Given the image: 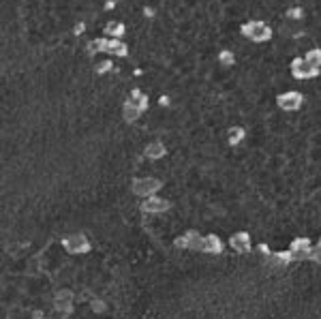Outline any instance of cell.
<instances>
[{"label": "cell", "mask_w": 321, "mask_h": 319, "mask_svg": "<svg viewBox=\"0 0 321 319\" xmlns=\"http://www.w3.org/2000/svg\"><path fill=\"white\" fill-rule=\"evenodd\" d=\"M240 32H242V37L251 39L253 43H266V41L272 39V28L259 20H251L247 24H242Z\"/></svg>", "instance_id": "1"}, {"label": "cell", "mask_w": 321, "mask_h": 319, "mask_svg": "<svg viewBox=\"0 0 321 319\" xmlns=\"http://www.w3.org/2000/svg\"><path fill=\"white\" fill-rule=\"evenodd\" d=\"M160 187H163V182L158 178H135L131 184V191L137 197H152L160 191Z\"/></svg>", "instance_id": "2"}, {"label": "cell", "mask_w": 321, "mask_h": 319, "mask_svg": "<svg viewBox=\"0 0 321 319\" xmlns=\"http://www.w3.org/2000/svg\"><path fill=\"white\" fill-rule=\"evenodd\" d=\"M62 247H64V251L75 253V255L88 253V251H90V240H88L86 233H73V236L62 238Z\"/></svg>", "instance_id": "3"}, {"label": "cell", "mask_w": 321, "mask_h": 319, "mask_svg": "<svg viewBox=\"0 0 321 319\" xmlns=\"http://www.w3.org/2000/svg\"><path fill=\"white\" fill-rule=\"evenodd\" d=\"M291 75L295 79H312L319 75V66H312L304 58H293L291 60Z\"/></svg>", "instance_id": "4"}, {"label": "cell", "mask_w": 321, "mask_h": 319, "mask_svg": "<svg viewBox=\"0 0 321 319\" xmlns=\"http://www.w3.org/2000/svg\"><path fill=\"white\" fill-rule=\"evenodd\" d=\"M302 103H304V97L300 95V92H295V90L283 92V95L276 97V105L281 107L283 112H298L302 107Z\"/></svg>", "instance_id": "5"}, {"label": "cell", "mask_w": 321, "mask_h": 319, "mask_svg": "<svg viewBox=\"0 0 321 319\" xmlns=\"http://www.w3.org/2000/svg\"><path fill=\"white\" fill-rule=\"evenodd\" d=\"M170 208H172V204H170L167 199L152 195V197H148V199L141 204V212H146V214H163V212H167Z\"/></svg>", "instance_id": "6"}, {"label": "cell", "mask_w": 321, "mask_h": 319, "mask_svg": "<svg viewBox=\"0 0 321 319\" xmlns=\"http://www.w3.org/2000/svg\"><path fill=\"white\" fill-rule=\"evenodd\" d=\"M176 247L178 249H187V251H201L204 249V238L199 236L197 231H187L176 240Z\"/></svg>", "instance_id": "7"}, {"label": "cell", "mask_w": 321, "mask_h": 319, "mask_svg": "<svg viewBox=\"0 0 321 319\" xmlns=\"http://www.w3.org/2000/svg\"><path fill=\"white\" fill-rule=\"evenodd\" d=\"M289 253L293 259H310L312 253V245L308 238H295L289 247Z\"/></svg>", "instance_id": "8"}, {"label": "cell", "mask_w": 321, "mask_h": 319, "mask_svg": "<svg viewBox=\"0 0 321 319\" xmlns=\"http://www.w3.org/2000/svg\"><path fill=\"white\" fill-rule=\"evenodd\" d=\"M54 306L58 313H62V315H69L71 310H73V291L71 289H60L56 293V302H54Z\"/></svg>", "instance_id": "9"}, {"label": "cell", "mask_w": 321, "mask_h": 319, "mask_svg": "<svg viewBox=\"0 0 321 319\" xmlns=\"http://www.w3.org/2000/svg\"><path fill=\"white\" fill-rule=\"evenodd\" d=\"M291 262H293V257L289 251H272V253L266 257L268 268H287Z\"/></svg>", "instance_id": "10"}, {"label": "cell", "mask_w": 321, "mask_h": 319, "mask_svg": "<svg viewBox=\"0 0 321 319\" xmlns=\"http://www.w3.org/2000/svg\"><path fill=\"white\" fill-rule=\"evenodd\" d=\"M229 247L235 251V253H249L251 251V236L244 233V231L233 233V236L229 238Z\"/></svg>", "instance_id": "11"}, {"label": "cell", "mask_w": 321, "mask_h": 319, "mask_svg": "<svg viewBox=\"0 0 321 319\" xmlns=\"http://www.w3.org/2000/svg\"><path fill=\"white\" fill-rule=\"evenodd\" d=\"M223 251V242L218 236L214 233H210V236H204V249H201V253H212V255H218Z\"/></svg>", "instance_id": "12"}, {"label": "cell", "mask_w": 321, "mask_h": 319, "mask_svg": "<svg viewBox=\"0 0 321 319\" xmlns=\"http://www.w3.org/2000/svg\"><path fill=\"white\" fill-rule=\"evenodd\" d=\"M143 154H146L148 158H152V161H158V158H163L167 154V148H165V144H160V141H152V144L146 146Z\"/></svg>", "instance_id": "13"}, {"label": "cell", "mask_w": 321, "mask_h": 319, "mask_svg": "<svg viewBox=\"0 0 321 319\" xmlns=\"http://www.w3.org/2000/svg\"><path fill=\"white\" fill-rule=\"evenodd\" d=\"M107 54L118 56V58H126V56H129V47H126L124 41H120V39H109V43H107Z\"/></svg>", "instance_id": "14"}, {"label": "cell", "mask_w": 321, "mask_h": 319, "mask_svg": "<svg viewBox=\"0 0 321 319\" xmlns=\"http://www.w3.org/2000/svg\"><path fill=\"white\" fill-rule=\"evenodd\" d=\"M126 101H131V103H133L135 107H139L141 112L148 110V97H146V92H141L139 88H133V90H131V97L126 99Z\"/></svg>", "instance_id": "15"}, {"label": "cell", "mask_w": 321, "mask_h": 319, "mask_svg": "<svg viewBox=\"0 0 321 319\" xmlns=\"http://www.w3.org/2000/svg\"><path fill=\"white\" fill-rule=\"evenodd\" d=\"M107 43H109V39H107V37L92 39L90 43L86 45V52H88V56H97L99 52H107Z\"/></svg>", "instance_id": "16"}, {"label": "cell", "mask_w": 321, "mask_h": 319, "mask_svg": "<svg viewBox=\"0 0 321 319\" xmlns=\"http://www.w3.org/2000/svg\"><path fill=\"white\" fill-rule=\"evenodd\" d=\"M124 32H126V28H124L122 22H107V24H105V35H107V37H112V39H122Z\"/></svg>", "instance_id": "17"}, {"label": "cell", "mask_w": 321, "mask_h": 319, "mask_svg": "<svg viewBox=\"0 0 321 319\" xmlns=\"http://www.w3.org/2000/svg\"><path fill=\"white\" fill-rule=\"evenodd\" d=\"M141 116V110L139 107H135L131 101H124V105H122V118L126 120V122H135Z\"/></svg>", "instance_id": "18"}, {"label": "cell", "mask_w": 321, "mask_h": 319, "mask_svg": "<svg viewBox=\"0 0 321 319\" xmlns=\"http://www.w3.org/2000/svg\"><path fill=\"white\" fill-rule=\"evenodd\" d=\"M244 129L242 127H231L229 131H227V141H229V146H238L240 141H244Z\"/></svg>", "instance_id": "19"}, {"label": "cell", "mask_w": 321, "mask_h": 319, "mask_svg": "<svg viewBox=\"0 0 321 319\" xmlns=\"http://www.w3.org/2000/svg\"><path fill=\"white\" fill-rule=\"evenodd\" d=\"M304 60L310 62L312 66H319V69H321V49H319V47L308 49V52L304 54Z\"/></svg>", "instance_id": "20"}, {"label": "cell", "mask_w": 321, "mask_h": 319, "mask_svg": "<svg viewBox=\"0 0 321 319\" xmlns=\"http://www.w3.org/2000/svg\"><path fill=\"white\" fill-rule=\"evenodd\" d=\"M218 62H221L223 66H231V64H235V56H233V52H229V49H221V52H218Z\"/></svg>", "instance_id": "21"}, {"label": "cell", "mask_w": 321, "mask_h": 319, "mask_svg": "<svg viewBox=\"0 0 321 319\" xmlns=\"http://www.w3.org/2000/svg\"><path fill=\"white\" fill-rule=\"evenodd\" d=\"M114 69V62L112 60H101V62H97V66H95V71L99 73V75H105V73H109Z\"/></svg>", "instance_id": "22"}, {"label": "cell", "mask_w": 321, "mask_h": 319, "mask_svg": "<svg viewBox=\"0 0 321 319\" xmlns=\"http://www.w3.org/2000/svg\"><path fill=\"white\" fill-rule=\"evenodd\" d=\"M285 15H287L289 20H302V18H304V9H300V7H289Z\"/></svg>", "instance_id": "23"}, {"label": "cell", "mask_w": 321, "mask_h": 319, "mask_svg": "<svg viewBox=\"0 0 321 319\" xmlns=\"http://www.w3.org/2000/svg\"><path fill=\"white\" fill-rule=\"evenodd\" d=\"M310 259L312 262H317V264H321V242L317 247H312V253H310Z\"/></svg>", "instance_id": "24"}, {"label": "cell", "mask_w": 321, "mask_h": 319, "mask_svg": "<svg viewBox=\"0 0 321 319\" xmlns=\"http://www.w3.org/2000/svg\"><path fill=\"white\" fill-rule=\"evenodd\" d=\"M92 308H95V310H97V313H101V310H103L105 306H103V304H101V300H95V302H92Z\"/></svg>", "instance_id": "25"}, {"label": "cell", "mask_w": 321, "mask_h": 319, "mask_svg": "<svg viewBox=\"0 0 321 319\" xmlns=\"http://www.w3.org/2000/svg\"><path fill=\"white\" fill-rule=\"evenodd\" d=\"M143 15H146V18H154V9H152V7H146V9H143Z\"/></svg>", "instance_id": "26"}, {"label": "cell", "mask_w": 321, "mask_h": 319, "mask_svg": "<svg viewBox=\"0 0 321 319\" xmlns=\"http://www.w3.org/2000/svg\"><path fill=\"white\" fill-rule=\"evenodd\" d=\"M114 7H116V3H114V0H105V11L114 9Z\"/></svg>", "instance_id": "27"}, {"label": "cell", "mask_w": 321, "mask_h": 319, "mask_svg": "<svg viewBox=\"0 0 321 319\" xmlns=\"http://www.w3.org/2000/svg\"><path fill=\"white\" fill-rule=\"evenodd\" d=\"M84 32V24H77V26H75V35H82Z\"/></svg>", "instance_id": "28"}, {"label": "cell", "mask_w": 321, "mask_h": 319, "mask_svg": "<svg viewBox=\"0 0 321 319\" xmlns=\"http://www.w3.org/2000/svg\"><path fill=\"white\" fill-rule=\"evenodd\" d=\"M319 242H321V240H319Z\"/></svg>", "instance_id": "29"}]
</instances>
